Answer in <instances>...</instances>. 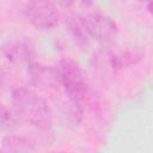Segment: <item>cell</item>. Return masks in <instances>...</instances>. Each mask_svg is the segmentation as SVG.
Segmentation results:
<instances>
[{"label":"cell","instance_id":"2","mask_svg":"<svg viewBox=\"0 0 153 153\" xmlns=\"http://www.w3.org/2000/svg\"><path fill=\"white\" fill-rule=\"evenodd\" d=\"M59 71L61 75V85L65 87L69 100L81 104L88 96V87L84 80L79 65L71 59H63Z\"/></svg>","mask_w":153,"mask_h":153},{"label":"cell","instance_id":"12","mask_svg":"<svg viewBox=\"0 0 153 153\" xmlns=\"http://www.w3.org/2000/svg\"><path fill=\"white\" fill-rule=\"evenodd\" d=\"M2 86H4V80H2V76L0 75V92L2 90Z\"/></svg>","mask_w":153,"mask_h":153},{"label":"cell","instance_id":"1","mask_svg":"<svg viewBox=\"0 0 153 153\" xmlns=\"http://www.w3.org/2000/svg\"><path fill=\"white\" fill-rule=\"evenodd\" d=\"M12 104L16 114L24 122L48 130L51 126V111L47 102L27 88H14L12 92Z\"/></svg>","mask_w":153,"mask_h":153},{"label":"cell","instance_id":"13","mask_svg":"<svg viewBox=\"0 0 153 153\" xmlns=\"http://www.w3.org/2000/svg\"><path fill=\"white\" fill-rule=\"evenodd\" d=\"M82 1H85V2H86V1H88V0H82Z\"/></svg>","mask_w":153,"mask_h":153},{"label":"cell","instance_id":"7","mask_svg":"<svg viewBox=\"0 0 153 153\" xmlns=\"http://www.w3.org/2000/svg\"><path fill=\"white\" fill-rule=\"evenodd\" d=\"M66 24L69 32L79 44H86L88 42V39L91 38V35L87 27L86 18L78 14H72L67 18Z\"/></svg>","mask_w":153,"mask_h":153},{"label":"cell","instance_id":"8","mask_svg":"<svg viewBox=\"0 0 153 153\" xmlns=\"http://www.w3.org/2000/svg\"><path fill=\"white\" fill-rule=\"evenodd\" d=\"M93 60L94 67H97V69L102 73H114L120 69L117 63V55L110 51L109 49H103L98 51L94 55Z\"/></svg>","mask_w":153,"mask_h":153},{"label":"cell","instance_id":"11","mask_svg":"<svg viewBox=\"0 0 153 153\" xmlns=\"http://www.w3.org/2000/svg\"><path fill=\"white\" fill-rule=\"evenodd\" d=\"M54 4H59L63 7H69L72 4H73V0H54L53 1Z\"/></svg>","mask_w":153,"mask_h":153},{"label":"cell","instance_id":"9","mask_svg":"<svg viewBox=\"0 0 153 153\" xmlns=\"http://www.w3.org/2000/svg\"><path fill=\"white\" fill-rule=\"evenodd\" d=\"M2 151L5 152H31L35 151L33 145L23 136L10 135L2 139Z\"/></svg>","mask_w":153,"mask_h":153},{"label":"cell","instance_id":"6","mask_svg":"<svg viewBox=\"0 0 153 153\" xmlns=\"http://www.w3.org/2000/svg\"><path fill=\"white\" fill-rule=\"evenodd\" d=\"M2 53L8 61L16 65H24L31 63L32 60V50L30 47L23 42H12L7 43L2 47Z\"/></svg>","mask_w":153,"mask_h":153},{"label":"cell","instance_id":"5","mask_svg":"<svg viewBox=\"0 0 153 153\" xmlns=\"http://www.w3.org/2000/svg\"><path fill=\"white\" fill-rule=\"evenodd\" d=\"M87 27L91 37L97 41L108 42L111 41L117 33L116 23L108 16L104 14H91L86 18Z\"/></svg>","mask_w":153,"mask_h":153},{"label":"cell","instance_id":"4","mask_svg":"<svg viewBox=\"0 0 153 153\" xmlns=\"http://www.w3.org/2000/svg\"><path fill=\"white\" fill-rule=\"evenodd\" d=\"M27 73L36 87L43 90H55L61 85V75L59 68L31 62L29 63Z\"/></svg>","mask_w":153,"mask_h":153},{"label":"cell","instance_id":"10","mask_svg":"<svg viewBox=\"0 0 153 153\" xmlns=\"http://www.w3.org/2000/svg\"><path fill=\"white\" fill-rule=\"evenodd\" d=\"M13 123V117L10 112V110L0 103V129L7 128Z\"/></svg>","mask_w":153,"mask_h":153},{"label":"cell","instance_id":"3","mask_svg":"<svg viewBox=\"0 0 153 153\" xmlns=\"http://www.w3.org/2000/svg\"><path fill=\"white\" fill-rule=\"evenodd\" d=\"M24 13L26 19L38 29L54 27L59 22V11L51 0H30Z\"/></svg>","mask_w":153,"mask_h":153}]
</instances>
